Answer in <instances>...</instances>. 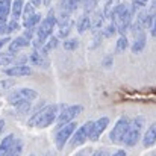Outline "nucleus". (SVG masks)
<instances>
[{
	"label": "nucleus",
	"mask_w": 156,
	"mask_h": 156,
	"mask_svg": "<svg viewBox=\"0 0 156 156\" xmlns=\"http://www.w3.org/2000/svg\"><path fill=\"white\" fill-rule=\"evenodd\" d=\"M38 99V93L32 88H18L8 94V102L15 106L21 102H34Z\"/></svg>",
	"instance_id": "nucleus-7"
},
{
	"label": "nucleus",
	"mask_w": 156,
	"mask_h": 156,
	"mask_svg": "<svg viewBox=\"0 0 156 156\" xmlns=\"http://www.w3.org/2000/svg\"><path fill=\"white\" fill-rule=\"evenodd\" d=\"M91 156H106V152H105V150H97V152H94Z\"/></svg>",
	"instance_id": "nucleus-42"
},
{
	"label": "nucleus",
	"mask_w": 156,
	"mask_h": 156,
	"mask_svg": "<svg viewBox=\"0 0 156 156\" xmlns=\"http://www.w3.org/2000/svg\"><path fill=\"white\" fill-rule=\"evenodd\" d=\"M5 74L11 76V77H23V76H30L32 74V68L26 64H15L12 67H8L3 70Z\"/></svg>",
	"instance_id": "nucleus-11"
},
{
	"label": "nucleus",
	"mask_w": 156,
	"mask_h": 156,
	"mask_svg": "<svg viewBox=\"0 0 156 156\" xmlns=\"http://www.w3.org/2000/svg\"><path fill=\"white\" fill-rule=\"evenodd\" d=\"M83 111V108L80 105H71V106H62L58 118H56V124L58 127L64 126V124H68L71 121H74V118Z\"/></svg>",
	"instance_id": "nucleus-8"
},
{
	"label": "nucleus",
	"mask_w": 156,
	"mask_h": 156,
	"mask_svg": "<svg viewBox=\"0 0 156 156\" xmlns=\"http://www.w3.org/2000/svg\"><path fill=\"white\" fill-rule=\"evenodd\" d=\"M12 87H14V80H2L0 82V93H5Z\"/></svg>",
	"instance_id": "nucleus-34"
},
{
	"label": "nucleus",
	"mask_w": 156,
	"mask_h": 156,
	"mask_svg": "<svg viewBox=\"0 0 156 156\" xmlns=\"http://www.w3.org/2000/svg\"><path fill=\"white\" fill-rule=\"evenodd\" d=\"M156 144V123H152L149 126V129L144 132V136H143V146L146 149L149 147H153Z\"/></svg>",
	"instance_id": "nucleus-15"
},
{
	"label": "nucleus",
	"mask_w": 156,
	"mask_h": 156,
	"mask_svg": "<svg viewBox=\"0 0 156 156\" xmlns=\"http://www.w3.org/2000/svg\"><path fill=\"white\" fill-rule=\"evenodd\" d=\"M150 34H152V37L156 38V14H155V18H153V23H152V26H150Z\"/></svg>",
	"instance_id": "nucleus-36"
},
{
	"label": "nucleus",
	"mask_w": 156,
	"mask_h": 156,
	"mask_svg": "<svg viewBox=\"0 0 156 156\" xmlns=\"http://www.w3.org/2000/svg\"><path fill=\"white\" fill-rule=\"evenodd\" d=\"M35 14V6L30 3V2H27V3H24V8H23V14H21V17H23V21H26L27 18H30L32 15Z\"/></svg>",
	"instance_id": "nucleus-28"
},
{
	"label": "nucleus",
	"mask_w": 156,
	"mask_h": 156,
	"mask_svg": "<svg viewBox=\"0 0 156 156\" xmlns=\"http://www.w3.org/2000/svg\"><path fill=\"white\" fill-rule=\"evenodd\" d=\"M91 124L93 121H87L85 124H82L80 127H77L71 136V147H79L83 143H87V140H90V132H91Z\"/></svg>",
	"instance_id": "nucleus-9"
},
{
	"label": "nucleus",
	"mask_w": 156,
	"mask_h": 156,
	"mask_svg": "<svg viewBox=\"0 0 156 156\" xmlns=\"http://www.w3.org/2000/svg\"><path fill=\"white\" fill-rule=\"evenodd\" d=\"M6 26H8V20H2L0 18V35L6 34Z\"/></svg>",
	"instance_id": "nucleus-35"
},
{
	"label": "nucleus",
	"mask_w": 156,
	"mask_h": 156,
	"mask_svg": "<svg viewBox=\"0 0 156 156\" xmlns=\"http://www.w3.org/2000/svg\"><path fill=\"white\" fill-rule=\"evenodd\" d=\"M80 5L83 6L85 14H90V12H94V9H96L97 5H99V0H82Z\"/></svg>",
	"instance_id": "nucleus-29"
},
{
	"label": "nucleus",
	"mask_w": 156,
	"mask_h": 156,
	"mask_svg": "<svg viewBox=\"0 0 156 156\" xmlns=\"http://www.w3.org/2000/svg\"><path fill=\"white\" fill-rule=\"evenodd\" d=\"M90 29H91V17H90V14H85L77 21V32L79 34H85Z\"/></svg>",
	"instance_id": "nucleus-20"
},
{
	"label": "nucleus",
	"mask_w": 156,
	"mask_h": 156,
	"mask_svg": "<svg viewBox=\"0 0 156 156\" xmlns=\"http://www.w3.org/2000/svg\"><path fill=\"white\" fill-rule=\"evenodd\" d=\"M127 47H129V41H127L126 35H120L118 40H117V44H115V52L121 53V52H124Z\"/></svg>",
	"instance_id": "nucleus-26"
},
{
	"label": "nucleus",
	"mask_w": 156,
	"mask_h": 156,
	"mask_svg": "<svg viewBox=\"0 0 156 156\" xmlns=\"http://www.w3.org/2000/svg\"><path fill=\"white\" fill-rule=\"evenodd\" d=\"M29 2H30L35 8H38V6H41V5H43V0H29Z\"/></svg>",
	"instance_id": "nucleus-40"
},
{
	"label": "nucleus",
	"mask_w": 156,
	"mask_h": 156,
	"mask_svg": "<svg viewBox=\"0 0 156 156\" xmlns=\"http://www.w3.org/2000/svg\"><path fill=\"white\" fill-rule=\"evenodd\" d=\"M61 109H62V106H59V105L44 106L43 109H40L38 112H35V114L29 118L27 126L37 127V129H46V127H49L50 124L56 123V118H58Z\"/></svg>",
	"instance_id": "nucleus-1"
},
{
	"label": "nucleus",
	"mask_w": 156,
	"mask_h": 156,
	"mask_svg": "<svg viewBox=\"0 0 156 156\" xmlns=\"http://www.w3.org/2000/svg\"><path fill=\"white\" fill-rule=\"evenodd\" d=\"M80 6V0H62L61 2V14L59 17L61 18H70L71 14ZM59 18V20H61Z\"/></svg>",
	"instance_id": "nucleus-12"
},
{
	"label": "nucleus",
	"mask_w": 156,
	"mask_h": 156,
	"mask_svg": "<svg viewBox=\"0 0 156 156\" xmlns=\"http://www.w3.org/2000/svg\"><path fill=\"white\" fill-rule=\"evenodd\" d=\"M29 61H30V64H32V65H35V67H43V68H44V67H47V65H49L47 56H46V55H43L40 50H34V52L30 53Z\"/></svg>",
	"instance_id": "nucleus-17"
},
{
	"label": "nucleus",
	"mask_w": 156,
	"mask_h": 156,
	"mask_svg": "<svg viewBox=\"0 0 156 156\" xmlns=\"http://www.w3.org/2000/svg\"><path fill=\"white\" fill-rule=\"evenodd\" d=\"M41 20H43L41 15L35 12L30 18H27L26 21H23V26H24V29H35V30H37V27H38V24L41 23Z\"/></svg>",
	"instance_id": "nucleus-23"
},
{
	"label": "nucleus",
	"mask_w": 156,
	"mask_h": 156,
	"mask_svg": "<svg viewBox=\"0 0 156 156\" xmlns=\"http://www.w3.org/2000/svg\"><path fill=\"white\" fill-rule=\"evenodd\" d=\"M129 124H130V118H127V117L118 118V121L114 124L112 130L109 132V140H111L112 144H121L124 141V136L127 133Z\"/></svg>",
	"instance_id": "nucleus-5"
},
{
	"label": "nucleus",
	"mask_w": 156,
	"mask_h": 156,
	"mask_svg": "<svg viewBox=\"0 0 156 156\" xmlns=\"http://www.w3.org/2000/svg\"><path fill=\"white\" fill-rule=\"evenodd\" d=\"M115 27H117V32L120 35H126L127 30H130L132 27V20H133V12L130 11V6L126 5V3H120L114 8L112 14H111V18H109Z\"/></svg>",
	"instance_id": "nucleus-2"
},
{
	"label": "nucleus",
	"mask_w": 156,
	"mask_h": 156,
	"mask_svg": "<svg viewBox=\"0 0 156 156\" xmlns=\"http://www.w3.org/2000/svg\"><path fill=\"white\" fill-rule=\"evenodd\" d=\"M56 24H58V18L55 17V14L50 11L49 15H47L46 18H43L41 23L38 24V27H37L35 38L32 40V44H34V49H35V50H40V49L44 46V43L52 37L53 29H55Z\"/></svg>",
	"instance_id": "nucleus-3"
},
{
	"label": "nucleus",
	"mask_w": 156,
	"mask_h": 156,
	"mask_svg": "<svg viewBox=\"0 0 156 156\" xmlns=\"http://www.w3.org/2000/svg\"><path fill=\"white\" fill-rule=\"evenodd\" d=\"M17 58H15V55L14 53H0V67H6V65H9V64H12L14 61H15Z\"/></svg>",
	"instance_id": "nucleus-27"
},
{
	"label": "nucleus",
	"mask_w": 156,
	"mask_h": 156,
	"mask_svg": "<svg viewBox=\"0 0 156 156\" xmlns=\"http://www.w3.org/2000/svg\"><path fill=\"white\" fill-rule=\"evenodd\" d=\"M58 38H67L73 29V21L71 18H61L58 20Z\"/></svg>",
	"instance_id": "nucleus-14"
},
{
	"label": "nucleus",
	"mask_w": 156,
	"mask_h": 156,
	"mask_svg": "<svg viewBox=\"0 0 156 156\" xmlns=\"http://www.w3.org/2000/svg\"><path fill=\"white\" fill-rule=\"evenodd\" d=\"M11 6H12V0H0V18L2 20H8V17L11 15Z\"/></svg>",
	"instance_id": "nucleus-24"
},
{
	"label": "nucleus",
	"mask_w": 156,
	"mask_h": 156,
	"mask_svg": "<svg viewBox=\"0 0 156 156\" xmlns=\"http://www.w3.org/2000/svg\"><path fill=\"white\" fill-rule=\"evenodd\" d=\"M18 29H20V23H18V20H11V21H8V26H6V34L17 32Z\"/></svg>",
	"instance_id": "nucleus-33"
},
{
	"label": "nucleus",
	"mask_w": 156,
	"mask_h": 156,
	"mask_svg": "<svg viewBox=\"0 0 156 156\" xmlns=\"http://www.w3.org/2000/svg\"><path fill=\"white\" fill-rule=\"evenodd\" d=\"M15 140H17V138H15L12 133L6 135V136L2 140V143H0V156H5L6 153H8V150L11 149V146L14 144Z\"/></svg>",
	"instance_id": "nucleus-22"
},
{
	"label": "nucleus",
	"mask_w": 156,
	"mask_h": 156,
	"mask_svg": "<svg viewBox=\"0 0 156 156\" xmlns=\"http://www.w3.org/2000/svg\"><path fill=\"white\" fill-rule=\"evenodd\" d=\"M108 124H109V118H108V117H100L99 120L93 121V124H91V132H90V141H93V143L99 141L100 136L103 135V132L106 130Z\"/></svg>",
	"instance_id": "nucleus-10"
},
{
	"label": "nucleus",
	"mask_w": 156,
	"mask_h": 156,
	"mask_svg": "<svg viewBox=\"0 0 156 156\" xmlns=\"http://www.w3.org/2000/svg\"><path fill=\"white\" fill-rule=\"evenodd\" d=\"M14 108L17 109V112H20V114H26V112H29V111H30V108H32V102H21V103L15 105Z\"/></svg>",
	"instance_id": "nucleus-32"
},
{
	"label": "nucleus",
	"mask_w": 156,
	"mask_h": 156,
	"mask_svg": "<svg viewBox=\"0 0 156 156\" xmlns=\"http://www.w3.org/2000/svg\"><path fill=\"white\" fill-rule=\"evenodd\" d=\"M58 44H59V38H58V37H50V38H49V40L44 43V46L40 49V52L47 56V55L52 52V50H55V49L58 47Z\"/></svg>",
	"instance_id": "nucleus-21"
},
{
	"label": "nucleus",
	"mask_w": 156,
	"mask_h": 156,
	"mask_svg": "<svg viewBox=\"0 0 156 156\" xmlns=\"http://www.w3.org/2000/svg\"><path fill=\"white\" fill-rule=\"evenodd\" d=\"M53 0H43V5L44 6H50V3H52Z\"/></svg>",
	"instance_id": "nucleus-44"
},
{
	"label": "nucleus",
	"mask_w": 156,
	"mask_h": 156,
	"mask_svg": "<svg viewBox=\"0 0 156 156\" xmlns=\"http://www.w3.org/2000/svg\"><path fill=\"white\" fill-rule=\"evenodd\" d=\"M111 156H127V155H126V152H124V150H117L115 153H112Z\"/></svg>",
	"instance_id": "nucleus-41"
},
{
	"label": "nucleus",
	"mask_w": 156,
	"mask_h": 156,
	"mask_svg": "<svg viewBox=\"0 0 156 156\" xmlns=\"http://www.w3.org/2000/svg\"><path fill=\"white\" fill-rule=\"evenodd\" d=\"M133 35H135V38H133L132 46H130V50H132L133 53L143 52L144 47H146V43H147L146 30H143V32H136V34H133Z\"/></svg>",
	"instance_id": "nucleus-13"
},
{
	"label": "nucleus",
	"mask_w": 156,
	"mask_h": 156,
	"mask_svg": "<svg viewBox=\"0 0 156 156\" xmlns=\"http://www.w3.org/2000/svg\"><path fill=\"white\" fill-rule=\"evenodd\" d=\"M149 12H152V14H156V0H152V2H150V8H149Z\"/></svg>",
	"instance_id": "nucleus-39"
},
{
	"label": "nucleus",
	"mask_w": 156,
	"mask_h": 156,
	"mask_svg": "<svg viewBox=\"0 0 156 156\" xmlns=\"http://www.w3.org/2000/svg\"><path fill=\"white\" fill-rule=\"evenodd\" d=\"M23 8H24V0H12V6H11L12 20H18V18L21 17Z\"/></svg>",
	"instance_id": "nucleus-19"
},
{
	"label": "nucleus",
	"mask_w": 156,
	"mask_h": 156,
	"mask_svg": "<svg viewBox=\"0 0 156 156\" xmlns=\"http://www.w3.org/2000/svg\"><path fill=\"white\" fill-rule=\"evenodd\" d=\"M64 49L65 50H68V52H71V50H76L77 47H79V41L76 40V38H67L65 41H64Z\"/></svg>",
	"instance_id": "nucleus-31"
},
{
	"label": "nucleus",
	"mask_w": 156,
	"mask_h": 156,
	"mask_svg": "<svg viewBox=\"0 0 156 156\" xmlns=\"http://www.w3.org/2000/svg\"><path fill=\"white\" fill-rule=\"evenodd\" d=\"M80 3H82V0H80Z\"/></svg>",
	"instance_id": "nucleus-48"
},
{
	"label": "nucleus",
	"mask_w": 156,
	"mask_h": 156,
	"mask_svg": "<svg viewBox=\"0 0 156 156\" xmlns=\"http://www.w3.org/2000/svg\"><path fill=\"white\" fill-rule=\"evenodd\" d=\"M103 26H105L103 12H94V15L91 17V30L97 34L100 29H103Z\"/></svg>",
	"instance_id": "nucleus-18"
},
{
	"label": "nucleus",
	"mask_w": 156,
	"mask_h": 156,
	"mask_svg": "<svg viewBox=\"0 0 156 156\" xmlns=\"http://www.w3.org/2000/svg\"><path fill=\"white\" fill-rule=\"evenodd\" d=\"M29 156H35V155H29Z\"/></svg>",
	"instance_id": "nucleus-46"
},
{
	"label": "nucleus",
	"mask_w": 156,
	"mask_h": 156,
	"mask_svg": "<svg viewBox=\"0 0 156 156\" xmlns=\"http://www.w3.org/2000/svg\"><path fill=\"white\" fill-rule=\"evenodd\" d=\"M143 129H144V118L143 117H135L130 120V124H129V129H127V133L124 136V141L123 144L127 146V147H133L140 143L141 140V135H143Z\"/></svg>",
	"instance_id": "nucleus-4"
},
{
	"label": "nucleus",
	"mask_w": 156,
	"mask_h": 156,
	"mask_svg": "<svg viewBox=\"0 0 156 156\" xmlns=\"http://www.w3.org/2000/svg\"><path fill=\"white\" fill-rule=\"evenodd\" d=\"M117 34V27H115V24L111 21L109 24H106V26H103V30H102V37H105V38H111L112 35H115Z\"/></svg>",
	"instance_id": "nucleus-30"
},
{
	"label": "nucleus",
	"mask_w": 156,
	"mask_h": 156,
	"mask_svg": "<svg viewBox=\"0 0 156 156\" xmlns=\"http://www.w3.org/2000/svg\"><path fill=\"white\" fill-rule=\"evenodd\" d=\"M9 41H11V38H9V37H3V38L0 40V50H2V49L5 47V44H8Z\"/></svg>",
	"instance_id": "nucleus-38"
},
{
	"label": "nucleus",
	"mask_w": 156,
	"mask_h": 156,
	"mask_svg": "<svg viewBox=\"0 0 156 156\" xmlns=\"http://www.w3.org/2000/svg\"><path fill=\"white\" fill-rule=\"evenodd\" d=\"M27 46H30V41L21 35V37H17V38H14L12 41H9V49H8V52L15 55L17 52H20L21 49H24V47H27Z\"/></svg>",
	"instance_id": "nucleus-16"
},
{
	"label": "nucleus",
	"mask_w": 156,
	"mask_h": 156,
	"mask_svg": "<svg viewBox=\"0 0 156 156\" xmlns=\"http://www.w3.org/2000/svg\"><path fill=\"white\" fill-rule=\"evenodd\" d=\"M23 153V141L21 140H15L14 144L11 146V149L8 150V153L5 156H21Z\"/></svg>",
	"instance_id": "nucleus-25"
},
{
	"label": "nucleus",
	"mask_w": 156,
	"mask_h": 156,
	"mask_svg": "<svg viewBox=\"0 0 156 156\" xmlns=\"http://www.w3.org/2000/svg\"><path fill=\"white\" fill-rule=\"evenodd\" d=\"M3 129H5V120H2V118H0V135H2Z\"/></svg>",
	"instance_id": "nucleus-43"
},
{
	"label": "nucleus",
	"mask_w": 156,
	"mask_h": 156,
	"mask_svg": "<svg viewBox=\"0 0 156 156\" xmlns=\"http://www.w3.org/2000/svg\"><path fill=\"white\" fill-rule=\"evenodd\" d=\"M152 156H156V155H152Z\"/></svg>",
	"instance_id": "nucleus-47"
},
{
	"label": "nucleus",
	"mask_w": 156,
	"mask_h": 156,
	"mask_svg": "<svg viewBox=\"0 0 156 156\" xmlns=\"http://www.w3.org/2000/svg\"><path fill=\"white\" fill-rule=\"evenodd\" d=\"M74 156H85V153H83V152H79V153H76Z\"/></svg>",
	"instance_id": "nucleus-45"
},
{
	"label": "nucleus",
	"mask_w": 156,
	"mask_h": 156,
	"mask_svg": "<svg viewBox=\"0 0 156 156\" xmlns=\"http://www.w3.org/2000/svg\"><path fill=\"white\" fill-rule=\"evenodd\" d=\"M76 129H77V123L76 121H71L68 124H64V126L58 127L56 135H55V144H56V149L58 150H62L65 147V144L73 136V133H74Z\"/></svg>",
	"instance_id": "nucleus-6"
},
{
	"label": "nucleus",
	"mask_w": 156,
	"mask_h": 156,
	"mask_svg": "<svg viewBox=\"0 0 156 156\" xmlns=\"http://www.w3.org/2000/svg\"><path fill=\"white\" fill-rule=\"evenodd\" d=\"M112 65V56H106L103 59V67H111Z\"/></svg>",
	"instance_id": "nucleus-37"
}]
</instances>
